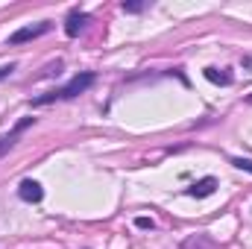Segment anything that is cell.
Returning a JSON list of instances; mask_svg holds the SVG:
<instances>
[{
  "mask_svg": "<svg viewBox=\"0 0 252 249\" xmlns=\"http://www.w3.org/2000/svg\"><path fill=\"white\" fill-rule=\"evenodd\" d=\"M59 70H62V62H53L41 70V76H53V73H59Z\"/></svg>",
  "mask_w": 252,
  "mask_h": 249,
  "instance_id": "cell-10",
  "label": "cell"
},
{
  "mask_svg": "<svg viewBox=\"0 0 252 249\" xmlns=\"http://www.w3.org/2000/svg\"><path fill=\"white\" fill-rule=\"evenodd\" d=\"M15 73V64L9 62V64H0V79H6V76H12Z\"/></svg>",
  "mask_w": 252,
  "mask_h": 249,
  "instance_id": "cell-11",
  "label": "cell"
},
{
  "mask_svg": "<svg viewBox=\"0 0 252 249\" xmlns=\"http://www.w3.org/2000/svg\"><path fill=\"white\" fill-rule=\"evenodd\" d=\"M232 164H235L238 170H247V173H252V158H232Z\"/></svg>",
  "mask_w": 252,
  "mask_h": 249,
  "instance_id": "cell-9",
  "label": "cell"
},
{
  "mask_svg": "<svg viewBox=\"0 0 252 249\" xmlns=\"http://www.w3.org/2000/svg\"><path fill=\"white\" fill-rule=\"evenodd\" d=\"M121 9H124V12H129V15H138V12H144V9H147V3H141V0H132V3H124Z\"/></svg>",
  "mask_w": 252,
  "mask_h": 249,
  "instance_id": "cell-8",
  "label": "cell"
},
{
  "mask_svg": "<svg viewBox=\"0 0 252 249\" xmlns=\"http://www.w3.org/2000/svg\"><path fill=\"white\" fill-rule=\"evenodd\" d=\"M18 196H21L24 202H41V199H44V187L38 185L35 179H24L21 187H18Z\"/></svg>",
  "mask_w": 252,
  "mask_h": 249,
  "instance_id": "cell-5",
  "label": "cell"
},
{
  "mask_svg": "<svg viewBox=\"0 0 252 249\" xmlns=\"http://www.w3.org/2000/svg\"><path fill=\"white\" fill-rule=\"evenodd\" d=\"M91 18L85 15V12H79V9H73V12H67V18H64V35L67 38H76L82 30H85V24H88Z\"/></svg>",
  "mask_w": 252,
  "mask_h": 249,
  "instance_id": "cell-4",
  "label": "cell"
},
{
  "mask_svg": "<svg viewBox=\"0 0 252 249\" xmlns=\"http://www.w3.org/2000/svg\"><path fill=\"white\" fill-rule=\"evenodd\" d=\"M135 226H138V229H153V220H150V217H138Z\"/></svg>",
  "mask_w": 252,
  "mask_h": 249,
  "instance_id": "cell-12",
  "label": "cell"
},
{
  "mask_svg": "<svg viewBox=\"0 0 252 249\" xmlns=\"http://www.w3.org/2000/svg\"><path fill=\"white\" fill-rule=\"evenodd\" d=\"M250 103H252V97H250Z\"/></svg>",
  "mask_w": 252,
  "mask_h": 249,
  "instance_id": "cell-13",
  "label": "cell"
},
{
  "mask_svg": "<svg viewBox=\"0 0 252 249\" xmlns=\"http://www.w3.org/2000/svg\"><path fill=\"white\" fill-rule=\"evenodd\" d=\"M91 85H94V73H79V76H73L64 88H53V91H47V94L35 97V100H32V106H47V103H56V100H70V97H76V94L88 91Z\"/></svg>",
  "mask_w": 252,
  "mask_h": 249,
  "instance_id": "cell-1",
  "label": "cell"
},
{
  "mask_svg": "<svg viewBox=\"0 0 252 249\" xmlns=\"http://www.w3.org/2000/svg\"><path fill=\"white\" fill-rule=\"evenodd\" d=\"M44 32H50V21H41V24H30V27H21L18 32H12V35H9V44L35 41V38H41Z\"/></svg>",
  "mask_w": 252,
  "mask_h": 249,
  "instance_id": "cell-2",
  "label": "cell"
},
{
  "mask_svg": "<svg viewBox=\"0 0 252 249\" xmlns=\"http://www.w3.org/2000/svg\"><path fill=\"white\" fill-rule=\"evenodd\" d=\"M205 79L214 82V85H232V73L229 70H220V67H205Z\"/></svg>",
  "mask_w": 252,
  "mask_h": 249,
  "instance_id": "cell-7",
  "label": "cell"
},
{
  "mask_svg": "<svg viewBox=\"0 0 252 249\" xmlns=\"http://www.w3.org/2000/svg\"><path fill=\"white\" fill-rule=\"evenodd\" d=\"M214 187H217V179L205 176V179H199V182H193V185L188 187V196H196V199H202V196H211V193H214Z\"/></svg>",
  "mask_w": 252,
  "mask_h": 249,
  "instance_id": "cell-6",
  "label": "cell"
},
{
  "mask_svg": "<svg viewBox=\"0 0 252 249\" xmlns=\"http://www.w3.org/2000/svg\"><path fill=\"white\" fill-rule=\"evenodd\" d=\"M32 124H35V118H21V121L15 124V129H12V132H9V135L0 141V158H3V156H6V153L15 147V144H18V138H21V135H24V132H27Z\"/></svg>",
  "mask_w": 252,
  "mask_h": 249,
  "instance_id": "cell-3",
  "label": "cell"
}]
</instances>
